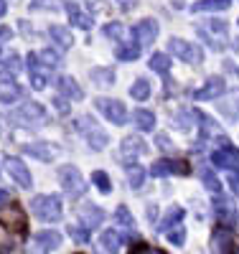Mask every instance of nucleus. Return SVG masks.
<instances>
[{
	"mask_svg": "<svg viewBox=\"0 0 239 254\" xmlns=\"http://www.w3.org/2000/svg\"><path fill=\"white\" fill-rule=\"evenodd\" d=\"M196 33L206 41V44L214 49V51H224L227 44H229V31H227V20H219V18H211V20H201L196 26Z\"/></svg>",
	"mask_w": 239,
	"mask_h": 254,
	"instance_id": "f257e3e1",
	"label": "nucleus"
},
{
	"mask_svg": "<svg viewBox=\"0 0 239 254\" xmlns=\"http://www.w3.org/2000/svg\"><path fill=\"white\" fill-rule=\"evenodd\" d=\"M31 211H33V216L41 219V221H46V224H54L61 219L64 214V208H61V198L54 196V193H46V196H36L31 201Z\"/></svg>",
	"mask_w": 239,
	"mask_h": 254,
	"instance_id": "f03ea898",
	"label": "nucleus"
},
{
	"mask_svg": "<svg viewBox=\"0 0 239 254\" xmlns=\"http://www.w3.org/2000/svg\"><path fill=\"white\" fill-rule=\"evenodd\" d=\"M74 125H77V132L92 145V150H102V147L110 142V137H107V132L104 130H99V125L89 117V115H81V117H77L74 120Z\"/></svg>",
	"mask_w": 239,
	"mask_h": 254,
	"instance_id": "7ed1b4c3",
	"label": "nucleus"
},
{
	"mask_svg": "<svg viewBox=\"0 0 239 254\" xmlns=\"http://www.w3.org/2000/svg\"><path fill=\"white\" fill-rule=\"evenodd\" d=\"M59 181H61V186H64V190H67L69 198H81L86 193V188H89L86 181L81 178L77 165H61L59 168Z\"/></svg>",
	"mask_w": 239,
	"mask_h": 254,
	"instance_id": "20e7f679",
	"label": "nucleus"
},
{
	"mask_svg": "<svg viewBox=\"0 0 239 254\" xmlns=\"http://www.w3.org/2000/svg\"><path fill=\"white\" fill-rule=\"evenodd\" d=\"M43 120H46V110L38 102H26L15 112H10V122L15 127H38Z\"/></svg>",
	"mask_w": 239,
	"mask_h": 254,
	"instance_id": "39448f33",
	"label": "nucleus"
},
{
	"mask_svg": "<svg viewBox=\"0 0 239 254\" xmlns=\"http://www.w3.org/2000/svg\"><path fill=\"white\" fill-rule=\"evenodd\" d=\"M97 110L110 120L112 125H125L127 122V110H125V104L120 99H110V97H99L97 102Z\"/></svg>",
	"mask_w": 239,
	"mask_h": 254,
	"instance_id": "423d86ee",
	"label": "nucleus"
},
{
	"mask_svg": "<svg viewBox=\"0 0 239 254\" xmlns=\"http://www.w3.org/2000/svg\"><path fill=\"white\" fill-rule=\"evenodd\" d=\"M168 46H170V54H173V56L183 59L186 64H201V61H204L201 49H199L196 44H188V41H183V38H170Z\"/></svg>",
	"mask_w": 239,
	"mask_h": 254,
	"instance_id": "0eeeda50",
	"label": "nucleus"
},
{
	"mask_svg": "<svg viewBox=\"0 0 239 254\" xmlns=\"http://www.w3.org/2000/svg\"><path fill=\"white\" fill-rule=\"evenodd\" d=\"M188 163L186 160H156L153 165H150V176L153 178H163V176H188Z\"/></svg>",
	"mask_w": 239,
	"mask_h": 254,
	"instance_id": "6e6552de",
	"label": "nucleus"
},
{
	"mask_svg": "<svg viewBox=\"0 0 239 254\" xmlns=\"http://www.w3.org/2000/svg\"><path fill=\"white\" fill-rule=\"evenodd\" d=\"M219 142H222V147L211 153V163L216 168H229V171H237V168H239V150H237V147H232L224 137Z\"/></svg>",
	"mask_w": 239,
	"mask_h": 254,
	"instance_id": "1a4fd4ad",
	"label": "nucleus"
},
{
	"mask_svg": "<svg viewBox=\"0 0 239 254\" xmlns=\"http://www.w3.org/2000/svg\"><path fill=\"white\" fill-rule=\"evenodd\" d=\"M5 171H8V176H10L20 188H31L33 178H31V173H28V165H23V160H20V158L8 155V158H5Z\"/></svg>",
	"mask_w": 239,
	"mask_h": 254,
	"instance_id": "9d476101",
	"label": "nucleus"
},
{
	"mask_svg": "<svg viewBox=\"0 0 239 254\" xmlns=\"http://www.w3.org/2000/svg\"><path fill=\"white\" fill-rule=\"evenodd\" d=\"M77 216H79V221L86 229H94V226H99L104 221V211L99 206H94V203H84V206L77 208Z\"/></svg>",
	"mask_w": 239,
	"mask_h": 254,
	"instance_id": "9b49d317",
	"label": "nucleus"
},
{
	"mask_svg": "<svg viewBox=\"0 0 239 254\" xmlns=\"http://www.w3.org/2000/svg\"><path fill=\"white\" fill-rule=\"evenodd\" d=\"M133 36L138 38L140 46H148L158 38V23L156 20H140V23L133 26Z\"/></svg>",
	"mask_w": 239,
	"mask_h": 254,
	"instance_id": "f8f14e48",
	"label": "nucleus"
},
{
	"mask_svg": "<svg viewBox=\"0 0 239 254\" xmlns=\"http://www.w3.org/2000/svg\"><path fill=\"white\" fill-rule=\"evenodd\" d=\"M211 249H214V254H229L232 252V229L216 226L211 231Z\"/></svg>",
	"mask_w": 239,
	"mask_h": 254,
	"instance_id": "ddd939ff",
	"label": "nucleus"
},
{
	"mask_svg": "<svg viewBox=\"0 0 239 254\" xmlns=\"http://www.w3.org/2000/svg\"><path fill=\"white\" fill-rule=\"evenodd\" d=\"M224 79L222 76H211V79H206V84L201 89H196L193 92V99H214V97H219L222 92H224Z\"/></svg>",
	"mask_w": 239,
	"mask_h": 254,
	"instance_id": "4468645a",
	"label": "nucleus"
},
{
	"mask_svg": "<svg viewBox=\"0 0 239 254\" xmlns=\"http://www.w3.org/2000/svg\"><path fill=\"white\" fill-rule=\"evenodd\" d=\"M143 153H145V142H143L140 137L130 135V137L122 140V158H125V160H135V158L143 155Z\"/></svg>",
	"mask_w": 239,
	"mask_h": 254,
	"instance_id": "2eb2a0df",
	"label": "nucleus"
},
{
	"mask_svg": "<svg viewBox=\"0 0 239 254\" xmlns=\"http://www.w3.org/2000/svg\"><path fill=\"white\" fill-rule=\"evenodd\" d=\"M20 97H23V89H20L13 79H3V81H0V102H3V104H13Z\"/></svg>",
	"mask_w": 239,
	"mask_h": 254,
	"instance_id": "dca6fc26",
	"label": "nucleus"
},
{
	"mask_svg": "<svg viewBox=\"0 0 239 254\" xmlns=\"http://www.w3.org/2000/svg\"><path fill=\"white\" fill-rule=\"evenodd\" d=\"M33 244H38L43 252H51V249H56L61 244V234H59V231H54V229L51 231L49 229L46 231H38V234L33 237Z\"/></svg>",
	"mask_w": 239,
	"mask_h": 254,
	"instance_id": "f3484780",
	"label": "nucleus"
},
{
	"mask_svg": "<svg viewBox=\"0 0 239 254\" xmlns=\"http://www.w3.org/2000/svg\"><path fill=\"white\" fill-rule=\"evenodd\" d=\"M214 214H216V219L222 221V226H232L234 221H237V214H234V206L232 203H227L224 198H219L216 201V206H214Z\"/></svg>",
	"mask_w": 239,
	"mask_h": 254,
	"instance_id": "a211bd4d",
	"label": "nucleus"
},
{
	"mask_svg": "<svg viewBox=\"0 0 239 254\" xmlns=\"http://www.w3.org/2000/svg\"><path fill=\"white\" fill-rule=\"evenodd\" d=\"M232 5V0H199L191 5V13H216V10H227Z\"/></svg>",
	"mask_w": 239,
	"mask_h": 254,
	"instance_id": "6ab92c4d",
	"label": "nucleus"
},
{
	"mask_svg": "<svg viewBox=\"0 0 239 254\" xmlns=\"http://www.w3.org/2000/svg\"><path fill=\"white\" fill-rule=\"evenodd\" d=\"M67 15H69V23H74L77 28H92V15L89 13H84V10H79L74 3H69L67 5Z\"/></svg>",
	"mask_w": 239,
	"mask_h": 254,
	"instance_id": "aec40b11",
	"label": "nucleus"
},
{
	"mask_svg": "<svg viewBox=\"0 0 239 254\" xmlns=\"http://www.w3.org/2000/svg\"><path fill=\"white\" fill-rule=\"evenodd\" d=\"M219 112L229 120H239V92H232V97L219 102Z\"/></svg>",
	"mask_w": 239,
	"mask_h": 254,
	"instance_id": "412c9836",
	"label": "nucleus"
},
{
	"mask_svg": "<svg viewBox=\"0 0 239 254\" xmlns=\"http://www.w3.org/2000/svg\"><path fill=\"white\" fill-rule=\"evenodd\" d=\"M120 234L115 229H107V231H102V237H99V244H102V249L107 252V254H117L120 252Z\"/></svg>",
	"mask_w": 239,
	"mask_h": 254,
	"instance_id": "4be33fe9",
	"label": "nucleus"
},
{
	"mask_svg": "<svg viewBox=\"0 0 239 254\" xmlns=\"http://www.w3.org/2000/svg\"><path fill=\"white\" fill-rule=\"evenodd\" d=\"M49 36L54 38V44H59L61 49H69V46L74 44V38H72L69 28H64V26H59V23H54V26L49 28Z\"/></svg>",
	"mask_w": 239,
	"mask_h": 254,
	"instance_id": "5701e85b",
	"label": "nucleus"
},
{
	"mask_svg": "<svg viewBox=\"0 0 239 254\" xmlns=\"http://www.w3.org/2000/svg\"><path fill=\"white\" fill-rule=\"evenodd\" d=\"M59 92L67 97V99H81V97H84V92L77 87V81H74L72 76H61V79H59Z\"/></svg>",
	"mask_w": 239,
	"mask_h": 254,
	"instance_id": "b1692460",
	"label": "nucleus"
},
{
	"mask_svg": "<svg viewBox=\"0 0 239 254\" xmlns=\"http://www.w3.org/2000/svg\"><path fill=\"white\" fill-rule=\"evenodd\" d=\"M89 79L97 84V87H110V84L115 81V71L110 66H97L89 71Z\"/></svg>",
	"mask_w": 239,
	"mask_h": 254,
	"instance_id": "393cba45",
	"label": "nucleus"
},
{
	"mask_svg": "<svg viewBox=\"0 0 239 254\" xmlns=\"http://www.w3.org/2000/svg\"><path fill=\"white\" fill-rule=\"evenodd\" d=\"M23 150L38 160H51L54 158V150L49 147V142H31V145H23Z\"/></svg>",
	"mask_w": 239,
	"mask_h": 254,
	"instance_id": "a878e982",
	"label": "nucleus"
},
{
	"mask_svg": "<svg viewBox=\"0 0 239 254\" xmlns=\"http://www.w3.org/2000/svg\"><path fill=\"white\" fill-rule=\"evenodd\" d=\"M133 120H135V125H138V130H143V132H150V130L156 127V115L150 112V110H135Z\"/></svg>",
	"mask_w": 239,
	"mask_h": 254,
	"instance_id": "bb28decb",
	"label": "nucleus"
},
{
	"mask_svg": "<svg viewBox=\"0 0 239 254\" xmlns=\"http://www.w3.org/2000/svg\"><path fill=\"white\" fill-rule=\"evenodd\" d=\"M148 66L153 71H158V74H168L170 71V56L168 54H153L150 61H148Z\"/></svg>",
	"mask_w": 239,
	"mask_h": 254,
	"instance_id": "cd10ccee",
	"label": "nucleus"
},
{
	"mask_svg": "<svg viewBox=\"0 0 239 254\" xmlns=\"http://www.w3.org/2000/svg\"><path fill=\"white\" fill-rule=\"evenodd\" d=\"M143 181H145V171H143L140 165L130 163V165H127V183H130V188H140Z\"/></svg>",
	"mask_w": 239,
	"mask_h": 254,
	"instance_id": "c85d7f7f",
	"label": "nucleus"
},
{
	"mask_svg": "<svg viewBox=\"0 0 239 254\" xmlns=\"http://www.w3.org/2000/svg\"><path fill=\"white\" fill-rule=\"evenodd\" d=\"M181 219H183V208H181V206H176L173 211H168V214H165V219L160 221V226H158V229L168 234V231H170V226H176Z\"/></svg>",
	"mask_w": 239,
	"mask_h": 254,
	"instance_id": "c756f323",
	"label": "nucleus"
},
{
	"mask_svg": "<svg viewBox=\"0 0 239 254\" xmlns=\"http://www.w3.org/2000/svg\"><path fill=\"white\" fill-rule=\"evenodd\" d=\"M13 247H15V242H13V234L8 231V226L0 221V254H10L13 252Z\"/></svg>",
	"mask_w": 239,
	"mask_h": 254,
	"instance_id": "7c9ffc66",
	"label": "nucleus"
},
{
	"mask_svg": "<svg viewBox=\"0 0 239 254\" xmlns=\"http://www.w3.org/2000/svg\"><path fill=\"white\" fill-rule=\"evenodd\" d=\"M115 56H117L120 61H135V59L140 56V46H127V44H120V46L115 49Z\"/></svg>",
	"mask_w": 239,
	"mask_h": 254,
	"instance_id": "2f4dec72",
	"label": "nucleus"
},
{
	"mask_svg": "<svg viewBox=\"0 0 239 254\" xmlns=\"http://www.w3.org/2000/svg\"><path fill=\"white\" fill-rule=\"evenodd\" d=\"M130 97H133V99H148L150 97V84L145 81V79H138L135 84H133V87H130Z\"/></svg>",
	"mask_w": 239,
	"mask_h": 254,
	"instance_id": "473e14b6",
	"label": "nucleus"
},
{
	"mask_svg": "<svg viewBox=\"0 0 239 254\" xmlns=\"http://www.w3.org/2000/svg\"><path fill=\"white\" fill-rule=\"evenodd\" d=\"M92 183L102 190V193H110L112 190V181H110V176H107L104 171H94L92 173Z\"/></svg>",
	"mask_w": 239,
	"mask_h": 254,
	"instance_id": "72a5a7b5",
	"label": "nucleus"
},
{
	"mask_svg": "<svg viewBox=\"0 0 239 254\" xmlns=\"http://www.w3.org/2000/svg\"><path fill=\"white\" fill-rule=\"evenodd\" d=\"M18 69H20V59H18L15 54L5 56V59H3V64H0V74H15Z\"/></svg>",
	"mask_w": 239,
	"mask_h": 254,
	"instance_id": "f704fd0d",
	"label": "nucleus"
},
{
	"mask_svg": "<svg viewBox=\"0 0 239 254\" xmlns=\"http://www.w3.org/2000/svg\"><path fill=\"white\" fill-rule=\"evenodd\" d=\"M201 178H204V186L211 190L214 196H219V193H222V183H219V178H216L211 171H204V173H201Z\"/></svg>",
	"mask_w": 239,
	"mask_h": 254,
	"instance_id": "c9c22d12",
	"label": "nucleus"
},
{
	"mask_svg": "<svg viewBox=\"0 0 239 254\" xmlns=\"http://www.w3.org/2000/svg\"><path fill=\"white\" fill-rule=\"evenodd\" d=\"M38 56H41V61L46 64L49 69H56V66H61V56H59L56 51H51V49H43Z\"/></svg>",
	"mask_w": 239,
	"mask_h": 254,
	"instance_id": "e433bc0d",
	"label": "nucleus"
},
{
	"mask_svg": "<svg viewBox=\"0 0 239 254\" xmlns=\"http://www.w3.org/2000/svg\"><path fill=\"white\" fill-rule=\"evenodd\" d=\"M115 219H117L122 226H127V229H133V226H135V219H133V214L127 211V206H120V208L115 211Z\"/></svg>",
	"mask_w": 239,
	"mask_h": 254,
	"instance_id": "4c0bfd02",
	"label": "nucleus"
},
{
	"mask_svg": "<svg viewBox=\"0 0 239 254\" xmlns=\"http://www.w3.org/2000/svg\"><path fill=\"white\" fill-rule=\"evenodd\" d=\"M104 36L107 38H115V41H122L125 38V26L122 23H107L104 26Z\"/></svg>",
	"mask_w": 239,
	"mask_h": 254,
	"instance_id": "58836bf2",
	"label": "nucleus"
},
{
	"mask_svg": "<svg viewBox=\"0 0 239 254\" xmlns=\"http://www.w3.org/2000/svg\"><path fill=\"white\" fill-rule=\"evenodd\" d=\"M69 234H72L79 244L89 242V229H86V226H69Z\"/></svg>",
	"mask_w": 239,
	"mask_h": 254,
	"instance_id": "ea45409f",
	"label": "nucleus"
},
{
	"mask_svg": "<svg viewBox=\"0 0 239 254\" xmlns=\"http://www.w3.org/2000/svg\"><path fill=\"white\" fill-rule=\"evenodd\" d=\"M168 239H170V244L183 247V242H186V226H176L173 231H168Z\"/></svg>",
	"mask_w": 239,
	"mask_h": 254,
	"instance_id": "a19ab883",
	"label": "nucleus"
},
{
	"mask_svg": "<svg viewBox=\"0 0 239 254\" xmlns=\"http://www.w3.org/2000/svg\"><path fill=\"white\" fill-rule=\"evenodd\" d=\"M46 84H49V79L43 76L41 71H33V74H31V87H33L36 92H41V89H46Z\"/></svg>",
	"mask_w": 239,
	"mask_h": 254,
	"instance_id": "79ce46f5",
	"label": "nucleus"
},
{
	"mask_svg": "<svg viewBox=\"0 0 239 254\" xmlns=\"http://www.w3.org/2000/svg\"><path fill=\"white\" fill-rule=\"evenodd\" d=\"M133 254H165L163 249H156V247H148V244H135L133 247Z\"/></svg>",
	"mask_w": 239,
	"mask_h": 254,
	"instance_id": "37998d69",
	"label": "nucleus"
},
{
	"mask_svg": "<svg viewBox=\"0 0 239 254\" xmlns=\"http://www.w3.org/2000/svg\"><path fill=\"white\" fill-rule=\"evenodd\" d=\"M193 112L191 110H186V112H181L178 115V127H181V130H188V127H191V122H188V117H191Z\"/></svg>",
	"mask_w": 239,
	"mask_h": 254,
	"instance_id": "c03bdc74",
	"label": "nucleus"
},
{
	"mask_svg": "<svg viewBox=\"0 0 239 254\" xmlns=\"http://www.w3.org/2000/svg\"><path fill=\"white\" fill-rule=\"evenodd\" d=\"M156 142H158L160 150H170V147H173V142L168 140V135H158V137H156Z\"/></svg>",
	"mask_w": 239,
	"mask_h": 254,
	"instance_id": "a18cd8bd",
	"label": "nucleus"
},
{
	"mask_svg": "<svg viewBox=\"0 0 239 254\" xmlns=\"http://www.w3.org/2000/svg\"><path fill=\"white\" fill-rule=\"evenodd\" d=\"M54 104H56V110L64 115V112H67V104H69V102H67V97H56V99H54Z\"/></svg>",
	"mask_w": 239,
	"mask_h": 254,
	"instance_id": "49530a36",
	"label": "nucleus"
},
{
	"mask_svg": "<svg viewBox=\"0 0 239 254\" xmlns=\"http://www.w3.org/2000/svg\"><path fill=\"white\" fill-rule=\"evenodd\" d=\"M8 201H10L8 190H5V188H0V208H5V206H8Z\"/></svg>",
	"mask_w": 239,
	"mask_h": 254,
	"instance_id": "de8ad7c7",
	"label": "nucleus"
},
{
	"mask_svg": "<svg viewBox=\"0 0 239 254\" xmlns=\"http://www.w3.org/2000/svg\"><path fill=\"white\" fill-rule=\"evenodd\" d=\"M8 13V3H5V0H0V18H3Z\"/></svg>",
	"mask_w": 239,
	"mask_h": 254,
	"instance_id": "09e8293b",
	"label": "nucleus"
},
{
	"mask_svg": "<svg viewBox=\"0 0 239 254\" xmlns=\"http://www.w3.org/2000/svg\"><path fill=\"white\" fill-rule=\"evenodd\" d=\"M122 8L130 10V8H135V0H122Z\"/></svg>",
	"mask_w": 239,
	"mask_h": 254,
	"instance_id": "8fccbe9b",
	"label": "nucleus"
},
{
	"mask_svg": "<svg viewBox=\"0 0 239 254\" xmlns=\"http://www.w3.org/2000/svg\"><path fill=\"white\" fill-rule=\"evenodd\" d=\"M13 33H10V28H0V38H10Z\"/></svg>",
	"mask_w": 239,
	"mask_h": 254,
	"instance_id": "3c124183",
	"label": "nucleus"
},
{
	"mask_svg": "<svg viewBox=\"0 0 239 254\" xmlns=\"http://www.w3.org/2000/svg\"><path fill=\"white\" fill-rule=\"evenodd\" d=\"M234 254H239V247H237V252H234Z\"/></svg>",
	"mask_w": 239,
	"mask_h": 254,
	"instance_id": "603ef678",
	"label": "nucleus"
},
{
	"mask_svg": "<svg viewBox=\"0 0 239 254\" xmlns=\"http://www.w3.org/2000/svg\"><path fill=\"white\" fill-rule=\"evenodd\" d=\"M0 130H3V127H0Z\"/></svg>",
	"mask_w": 239,
	"mask_h": 254,
	"instance_id": "864d4df0",
	"label": "nucleus"
}]
</instances>
